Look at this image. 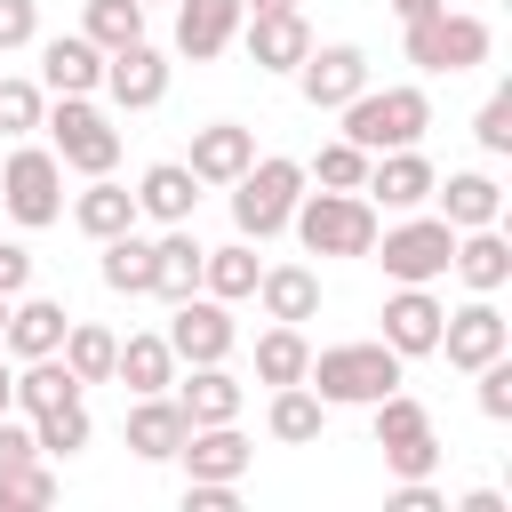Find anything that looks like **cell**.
Listing matches in <instances>:
<instances>
[{"instance_id":"cell-1","label":"cell","mask_w":512,"mask_h":512,"mask_svg":"<svg viewBox=\"0 0 512 512\" xmlns=\"http://www.w3.org/2000/svg\"><path fill=\"white\" fill-rule=\"evenodd\" d=\"M304 384H312L328 408H368V400L400 392V352H392L384 336H368V344H328V352H312Z\"/></svg>"},{"instance_id":"cell-2","label":"cell","mask_w":512,"mask_h":512,"mask_svg":"<svg viewBox=\"0 0 512 512\" xmlns=\"http://www.w3.org/2000/svg\"><path fill=\"white\" fill-rule=\"evenodd\" d=\"M224 192H232V224H240V240H272V232H288V216H296V200H304V160H288V152L248 160Z\"/></svg>"},{"instance_id":"cell-3","label":"cell","mask_w":512,"mask_h":512,"mask_svg":"<svg viewBox=\"0 0 512 512\" xmlns=\"http://www.w3.org/2000/svg\"><path fill=\"white\" fill-rule=\"evenodd\" d=\"M336 112H344V136L360 152H400V144H424V128H432V96L424 88H360Z\"/></svg>"},{"instance_id":"cell-4","label":"cell","mask_w":512,"mask_h":512,"mask_svg":"<svg viewBox=\"0 0 512 512\" xmlns=\"http://www.w3.org/2000/svg\"><path fill=\"white\" fill-rule=\"evenodd\" d=\"M288 232L312 248V256H368V240H376V200L368 192H304L296 200V216H288Z\"/></svg>"},{"instance_id":"cell-5","label":"cell","mask_w":512,"mask_h":512,"mask_svg":"<svg viewBox=\"0 0 512 512\" xmlns=\"http://www.w3.org/2000/svg\"><path fill=\"white\" fill-rule=\"evenodd\" d=\"M40 128H48V152H56L72 176H112V168H120V128H112L88 96H56V104L40 112Z\"/></svg>"},{"instance_id":"cell-6","label":"cell","mask_w":512,"mask_h":512,"mask_svg":"<svg viewBox=\"0 0 512 512\" xmlns=\"http://www.w3.org/2000/svg\"><path fill=\"white\" fill-rule=\"evenodd\" d=\"M368 416H376V448H384V472H392V480H432V472H440L432 408H424L416 392H384V400H368Z\"/></svg>"},{"instance_id":"cell-7","label":"cell","mask_w":512,"mask_h":512,"mask_svg":"<svg viewBox=\"0 0 512 512\" xmlns=\"http://www.w3.org/2000/svg\"><path fill=\"white\" fill-rule=\"evenodd\" d=\"M368 256L384 264V280H400V288H432L440 272H448V256H456V232L440 224V216H400L392 232H376L368 240Z\"/></svg>"},{"instance_id":"cell-8","label":"cell","mask_w":512,"mask_h":512,"mask_svg":"<svg viewBox=\"0 0 512 512\" xmlns=\"http://www.w3.org/2000/svg\"><path fill=\"white\" fill-rule=\"evenodd\" d=\"M0 208H8L24 232L56 224V216H64V160H56L48 144H24V136H16V152H8V168H0Z\"/></svg>"},{"instance_id":"cell-9","label":"cell","mask_w":512,"mask_h":512,"mask_svg":"<svg viewBox=\"0 0 512 512\" xmlns=\"http://www.w3.org/2000/svg\"><path fill=\"white\" fill-rule=\"evenodd\" d=\"M408 64L416 72H472V64H488V24L464 8H432L408 24Z\"/></svg>"},{"instance_id":"cell-10","label":"cell","mask_w":512,"mask_h":512,"mask_svg":"<svg viewBox=\"0 0 512 512\" xmlns=\"http://www.w3.org/2000/svg\"><path fill=\"white\" fill-rule=\"evenodd\" d=\"M168 352H176V368H200V360H232V344H240V328H232V304L224 296H208V288H192V296H176V312H168Z\"/></svg>"},{"instance_id":"cell-11","label":"cell","mask_w":512,"mask_h":512,"mask_svg":"<svg viewBox=\"0 0 512 512\" xmlns=\"http://www.w3.org/2000/svg\"><path fill=\"white\" fill-rule=\"evenodd\" d=\"M360 88H368V48H352V40L304 48V64H296V96H304L312 112H336V104H352Z\"/></svg>"},{"instance_id":"cell-12","label":"cell","mask_w":512,"mask_h":512,"mask_svg":"<svg viewBox=\"0 0 512 512\" xmlns=\"http://www.w3.org/2000/svg\"><path fill=\"white\" fill-rule=\"evenodd\" d=\"M440 352H448V368H488L496 352H512V320L496 312V296H472V304H456L448 320H440Z\"/></svg>"},{"instance_id":"cell-13","label":"cell","mask_w":512,"mask_h":512,"mask_svg":"<svg viewBox=\"0 0 512 512\" xmlns=\"http://www.w3.org/2000/svg\"><path fill=\"white\" fill-rule=\"evenodd\" d=\"M432 184H440V168H432L416 144H400V152H368V176H360V192H368L376 208H392V216L424 208V200H432Z\"/></svg>"},{"instance_id":"cell-14","label":"cell","mask_w":512,"mask_h":512,"mask_svg":"<svg viewBox=\"0 0 512 512\" xmlns=\"http://www.w3.org/2000/svg\"><path fill=\"white\" fill-rule=\"evenodd\" d=\"M104 96H112L120 112H152V104L168 96V56H160L152 40L112 48V56H104Z\"/></svg>"},{"instance_id":"cell-15","label":"cell","mask_w":512,"mask_h":512,"mask_svg":"<svg viewBox=\"0 0 512 512\" xmlns=\"http://www.w3.org/2000/svg\"><path fill=\"white\" fill-rule=\"evenodd\" d=\"M176 464H184V480H240L256 464V440L240 432V416L232 424H192L184 448H176Z\"/></svg>"},{"instance_id":"cell-16","label":"cell","mask_w":512,"mask_h":512,"mask_svg":"<svg viewBox=\"0 0 512 512\" xmlns=\"http://www.w3.org/2000/svg\"><path fill=\"white\" fill-rule=\"evenodd\" d=\"M440 320H448V304H440L432 288H392V296H384V344H392L400 360L440 352Z\"/></svg>"},{"instance_id":"cell-17","label":"cell","mask_w":512,"mask_h":512,"mask_svg":"<svg viewBox=\"0 0 512 512\" xmlns=\"http://www.w3.org/2000/svg\"><path fill=\"white\" fill-rule=\"evenodd\" d=\"M40 88H48V96H96V88H104V48H96L88 32L40 40Z\"/></svg>"},{"instance_id":"cell-18","label":"cell","mask_w":512,"mask_h":512,"mask_svg":"<svg viewBox=\"0 0 512 512\" xmlns=\"http://www.w3.org/2000/svg\"><path fill=\"white\" fill-rule=\"evenodd\" d=\"M128 448L144 456V464H176V448H184V432H192V416L176 408V392H136V408H128Z\"/></svg>"},{"instance_id":"cell-19","label":"cell","mask_w":512,"mask_h":512,"mask_svg":"<svg viewBox=\"0 0 512 512\" xmlns=\"http://www.w3.org/2000/svg\"><path fill=\"white\" fill-rule=\"evenodd\" d=\"M248 32V64L256 72H296L304 64V48H312V24H304V8H272V16H240Z\"/></svg>"},{"instance_id":"cell-20","label":"cell","mask_w":512,"mask_h":512,"mask_svg":"<svg viewBox=\"0 0 512 512\" xmlns=\"http://www.w3.org/2000/svg\"><path fill=\"white\" fill-rule=\"evenodd\" d=\"M248 160H256V128H240V120H208V128H192L184 168H192L200 184H232Z\"/></svg>"},{"instance_id":"cell-21","label":"cell","mask_w":512,"mask_h":512,"mask_svg":"<svg viewBox=\"0 0 512 512\" xmlns=\"http://www.w3.org/2000/svg\"><path fill=\"white\" fill-rule=\"evenodd\" d=\"M200 192H208V184H200L184 160H152V168L136 176V216H152V224H192Z\"/></svg>"},{"instance_id":"cell-22","label":"cell","mask_w":512,"mask_h":512,"mask_svg":"<svg viewBox=\"0 0 512 512\" xmlns=\"http://www.w3.org/2000/svg\"><path fill=\"white\" fill-rule=\"evenodd\" d=\"M64 328H72V312L56 304V296H8V336H0V352H16V360H40V352H56L64 344Z\"/></svg>"},{"instance_id":"cell-23","label":"cell","mask_w":512,"mask_h":512,"mask_svg":"<svg viewBox=\"0 0 512 512\" xmlns=\"http://www.w3.org/2000/svg\"><path fill=\"white\" fill-rule=\"evenodd\" d=\"M240 40V0H176V56L208 64Z\"/></svg>"},{"instance_id":"cell-24","label":"cell","mask_w":512,"mask_h":512,"mask_svg":"<svg viewBox=\"0 0 512 512\" xmlns=\"http://www.w3.org/2000/svg\"><path fill=\"white\" fill-rule=\"evenodd\" d=\"M432 200H440V224L448 232H472V224H496L504 216V184L488 168H456L448 184H432Z\"/></svg>"},{"instance_id":"cell-25","label":"cell","mask_w":512,"mask_h":512,"mask_svg":"<svg viewBox=\"0 0 512 512\" xmlns=\"http://www.w3.org/2000/svg\"><path fill=\"white\" fill-rule=\"evenodd\" d=\"M448 272H456L472 296H496V288L512 280V240H504L496 224H472V232H456V256H448Z\"/></svg>"},{"instance_id":"cell-26","label":"cell","mask_w":512,"mask_h":512,"mask_svg":"<svg viewBox=\"0 0 512 512\" xmlns=\"http://www.w3.org/2000/svg\"><path fill=\"white\" fill-rule=\"evenodd\" d=\"M256 304H264V320L304 328V320H320V272L312 264H264L256 272Z\"/></svg>"},{"instance_id":"cell-27","label":"cell","mask_w":512,"mask_h":512,"mask_svg":"<svg viewBox=\"0 0 512 512\" xmlns=\"http://www.w3.org/2000/svg\"><path fill=\"white\" fill-rule=\"evenodd\" d=\"M88 384L64 368V352H40V360H24L16 376H8V408H24V416H40V408H64V400H80Z\"/></svg>"},{"instance_id":"cell-28","label":"cell","mask_w":512,"mask_h":512,"mask_svg":"<svg viewBox=\"0 0 512 512\" xmlns=\"http://www.w3.org/2000/svg\"><path fill=\"white\" fill-rule=\"evenodd\" d=\"M176 408H184L192 424H232V416H240V376H232L224 360H200L192 376H176Z\"/></svg>"},{"instance_id":"cell-29","label":"cell","mask_w":512,"mask_h":512,"mask_svg":"<svg viewBox=\"0 0 512 512\" xmlns=\"http://www.w3.org/2000/svg\"><path fill=\"white\" fill-rule=\"evenodd\" d=\"M264 424H272V440H280V448H312V440L328 432V400H320L312 384H272Z\"/></svg>"},{"instance_id":"cell-30","label":"cell","mask_w":512,"mask_h":512,"mask_svg":"<svg viewBox=\"0 0 512 512\" xmlns=\"http://www.w3.org/2000/svg\"><path fill=\"white\" fill-rule=\"evenodd\" d=\"M72 224L88 240H112V232H136V192L112 184V176H88V192L72 200Z\"/></svg>"},{"instance_id":"cell-31","label":"cell","mask_w":512,"mask_h":512,"mask_svg":"<svg viewBox=\"0 0 512 512\" xmlns=\"http://www.w3.org/2000/svg\"><path fill=\"white\" fill-rule=\"evenodd\" d=\"M200 288V240H192V224H168L160 240H152V296H192Z\"/></svg>"},{"instance_id":"cell-32","label":"cell","mask_w":512,"mask_h":512,"mask_svg":"<svg viewBox=\"0 0 512 512\" xmlns=\"http://www.w3.org/2000/svg\"><path fill=\"white\" fill-rule=\"evenodd\" d=\"M112 384H128V392H168V384H176L168 336H128V344L112 352Z\"/></svg>"},{"instance_id":"cell-33","label":"cell","mask_w":512,"mask_h":512,"mask_svg":"<svg viewBox=\"0 0 512 512\" xmlns=\"http://www.w3.org/2000/svg\"><path fill=\"white\" fill-rule=\"evenodd\" d=\"M256 240H232V248H200V288L208 296H224V304H240V296H256Z\"/></svg>"},{"instance_id":"cell-34","label":"cell","mask_w":512,"mask_h":512,"mask_svg":"<svg viewBox=\"0 0 512 512\" xmlns=\"http://www.w3.org/2000/svg\"><path fill=\"white\" fill-rule=\"evenodd\" d=\"M104 248V288L112 296H152V240H136V232H112V240H96Z\"/></svg>"},{"instance_id":"cell-35","label":"cell","mask_w":512,"mask_h":512,"mask_svg":"<svg viewBox=\"0 0 512 512\" xmlns=\"http://www.w3.org/2000/svg\"><path fill=\"white\" fill-rule=\"evenodd\" d=\"M56 352H64V368H72L80 384H112V352H120V336H112L104 320H72Z\"/></svg>"},{"instance_id":"cell-36","label":"cell","mask_w":512,"mask_h":512,"mask_svg":"<svg viewBox=\"0 0 512 512\" xmlns=\"http://www.w3.org/2000/svg\"><path fill=\"white\" fill-rule=\"evenodd\" d=\"M304 368H312V344H304V328L272 320V328L256 336V376H264V384H304Z\"/></svg>"},{"instance_id":"cell-37","label":"cell","mask_w":512,"mask_h":512,"mask_svg":"<svg viewBox=\"0 0 512 512\" xmlns=\"http://www.w3.org/2000/svg\"><path fill=\"white\" fill-rule=\"evenodd\" d=\"M88 440H96V424H88V408H80V400H64V408H40V416H32V448H40V456H80Z\"/></svg>"},{"instance_id":"cell-38","label":"cell","mask_w":512,"mask_h":512,"mask_svg":"<svg viewBox=\"0 0 512 512\" xmlns=\"http://www.w3.org/2000/svg\"><path fill=\"white\" fill-rule=\"evenodd\" d=\"M80 32L112 56V48L144 40V0H88V8H80Z\"/></svg>"},{"instance_id":"cell-39","label":"cell","mask_w":512,"mask_h":512,"mask_svg":"<svg viewBox=\"0 0 512 512\" xmlns=\"http://www.w3.org/2000/svg\"><path fill=\"white\" fill-rule=\"evenodd\" d=\"M360 176H368V152H360L352 136L320 144V152H312V168H304V184H328V192H360Z\"/></svg>"},{"instance_id":"cell-40","label":"cell","mask_w":512,"mask_h":512,"mask_svg":"<svg viewBox=\"0 0 512 512\" xmlns=\"http://www.w3.org/2000/svg\"><path fill=\"white\" fill-rule=\"evenodd\" d=\"M40 504H56V472H48V456L8 464V472H0V512H40Z\"/></svg>"},{"instance_id":"cell-41","label":"cell","mask_w":512,"mask_h":512,"mask_svg":"<svg viewBox=\"0 0 512 512\" xmlns=\"http://www.w3.org/2000/svg\"><path fill=\"white\" fill-rule=\"evenodd\" d=\"M40 112H48V88H40V80L0 72V136H8V144H16V136H32V128H40Z\"/></svg>"},{"instance_id":"cell-42","label":"cell","mask_w":512,"mask_h":512,"mask_svg":"<svg viewBox=\"0 0 512 512\" xmlns=\"http://www.w3.org/2000/svg\"><path fill=\"white\" fill-rule=\"evenodd\" d=\"M480 376V416L488 424H512V352H496L488 368H472Z\"/></svg>"},{"instance_id":"cell-43","label":"cell","mask_w":512,"mask_h":512,"mask_svg":"<svg viewBox=\"0 0 512 512\" xmlns=\"http://www.w3.org/2000/svg\"><path fill=\"white\" fill-rule=\"evenodd\" d=\"M472 136H480V152H512V88H496V96L472 112Z\"/></svg>"},{"instance_id":"cell-44","label":"cell","mask_w":512,"mask_h":512,"mask_svg":"<svg viewBox=\"0 0 512 512\" xmlns=\"http://www.w3.org/2000/svg\"><path fill=\"white\" fill-rule=\"evenodd\" d=\"M40 40V0H0V56Z\"/></svg>"},{"instance_id":"cell-45","label":"cell","mask_w":512,"mask_h":512,"mask_svg":"<svg viewBox=\"0 0 512 512\" xmlns=\"http://www.w3.org/2000/svg\"><path fill=\"white\" fill-rule=\"evenodd\" d=\"M240 480H184V512H232L240 496H232Z\"/></svg>"},{"instance_id":"cell-46","label":"cell","mask_w":512,"mask_h":512,"mask_svg":"<svg viewBox=\"0 0 512 512\" xmlns=\"http://www.w3.org/2000/svg\"><path fill=\"white\" fill-rule=\"evenodd\" d=\"M24 288H32V248L0 240V296H24Z\"/></svg>"},{"instance_id":"cell-47","label":"cell","mask_w":512,"mask_h":512,"mask_svg":"<svg viewBox=\"0 0 512 512\" xmlns=\"http://www.w3.org/2000/svg\"><path fill=\"white\" fill-rule=\"evenodd\" d=\"M32 456H40V448H32V416L16 424V416L0 408V472H8V464H32Z\"/></svg>"},{"instance_id":"cell-48","label":"cell","mask_w":512,"mask_h":512,"mask_svg":"<svg viewBox=\"0 0 512 512\" xmlns=\"http://www.w3.org/2000/svg\"><path fill=\"white\" fill-rule=\"evenodd\" d=\"M392 512H448V504H440L432 480H400V488H392Z\"/></svg>"},{"instance_id":"cell-49","label":"cell","mask_w":512,"mask_h":512,"mask_svg":"<svg viewBox=\"0 0 512 512\" xmlns=\"http://www.w3.org/2000/svg\"><path fill=\"white\" fill-rule=\"evenodd\" d=\"M432 8H448V0H392V16H400V24H416V16H432Z\"/></svg>"},{"instance_id":"cell-50","label":"cell","mask_w":512,"mask_h":512,"mask_svg":"<svg viewBox=\"0 0 512 512\" xmlns=\"http://www.w3.org/2000/svg\"><path fill=\"white\" fill-rule=\"evenodd\" d=\"M272 8H296V0H240V16H272Z\"/></svg>"},{"instance_id":"cell-51","label":"cell","mask_w":512,"mask_h":512,"mask_svg":"<svg viewBox=\"0 0 512 512\" xmlns=\"http://www.w3.org/2000/svg\"><path fill=\"white\" fill-rule=\"evenodd\" d=\"M8 376H16V368H8V360H0V408H8Z\"/></svg>"},{"instance_id":"cell-52","label":"cell","mask_w":512,"mask_h":512,"mask_svg":"<svg viewBox=\"0 0 512 512\" xmlns=\"http://www.w3.org/2000/svg\"><path fill=\"white\" fill-rule=\"evenodd\" d=\"M0 336H8V296H0Z\"/></svg>"},{"instance_id":"cell-53","label":"cell","mask_w":512,"mask_h":512,"mask_svg":"<svg viewBox=\"0 0 512 512\" xmlns=\"http://www.w3.org/2000/svg\"><path fill=\"white\" fill-rule=\"evenodd\" d=\"M144 8H152V0H144Z\"/></svg>"}]
</instances>
